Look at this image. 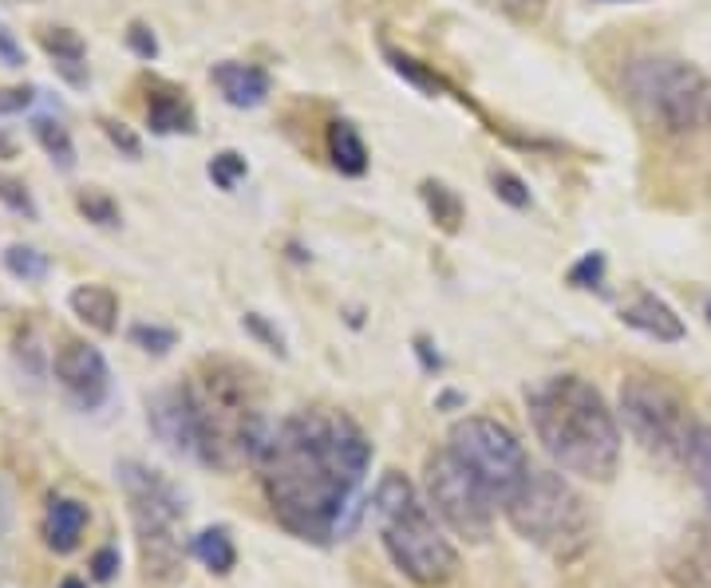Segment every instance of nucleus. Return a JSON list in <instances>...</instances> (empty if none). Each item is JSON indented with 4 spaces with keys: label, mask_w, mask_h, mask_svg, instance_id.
<instances>
[{
    "label": "nucleus",
    "mask_w": 711,
    "mask_h": 588,
    "mask_svg": "<svg viewBox=\"0 0 711 588\" xmlns=\"http://www.w3.org/2000/svg\"><path fill=\"white\" fill-rule=\"evenodd\" d=\"M372 466V442L345 411H301L273 427L257 459L273 518L293 538L328 545L345 533L352 494Z\"/></svg>",
    "instance_id": "obj_1"
},
{
    "label": "nucleus",
    "mask_w": 711,
    "mask_h": 588,
    "mask_svg": "<svg viewBox=\"0 0 711 588\" xmlns=\"http://www.w3.org/2000/svg\"><path fill=\"white\" fill-rule=\"evenodd\" d=\"M530 427L565 474L609 482L621 462V427L605 395L582 375H545L526 387Z\"/></svg>",
    "instance_id": "obj_2"
},
{
    "label": "nucleus",
    "mask_w": 711,
    "mask_h": 588,
    "mask_svg": "<svg viewBox=\"0 0 711 588\" xmlns=\"http://www.w3.org/2000/svg\"><path fill=\"white\" fill-rule=\"evenodd\" d=\"M187 392L198 422L194 459L214 471H234L241 462L257 466L273 439V427L261 411L253 375L229 360H206L187 380Z\"/></svg>",
    "instance_id": "obj_3"
},
{
    "label": "nucleus",
    "mask_w": 711,
    "mask_h": 588,
    "mask_svg": "<svg viewBox=\"0 0 711 588\" xmlns=\"http://www.w3.org/2000/svg\"><path fill=\"white\" fill-rule=\"evenodd\" d=\"M368 506H372V518L380 525L387 557L407 580H415L419 588H443L447 580H454L459 553L443 538V530L435 525V510L424 506V498L415 494V486L404 474H380Z\"/></svg>",
    "instance_id": "obj_4"
},
{
    "label": "nucleus",
    "mask_w": 711,
    "mask_h": 588,
    "mask_svg": "<svg viewBox=\"0 0 711 588\" xmlns=\"http://www.w3.org/2000/svg\"><path fill=\"white\" fill-rule=\"evenodd\" d=\"M632 111L664 138H696L711 131V79L688 59L636 56L621 71Z\"/></svg>",
    "instance_id": "obj_5"
},
{
    "label": "nucleus",
    "mask_w": 711,
    "mask_h": 588,
    "mask_svg": "<svg viewBox=\"0 0 711 588\" xmlns=\"http://www.w3.org/2000/svg\"><path fill=\"white\" fill-rule=\"evenodd\" d=\"M503 513L518 538L533 541L550 557L569 561L589 545V510L582 494L553 471L526 474L522 486L503 501Z\"/></svg>",
    "instance_id": "obj_6"
},
{
    "label": "nucleus",
    "mask_w": 711,
    "mask_h": 588,
    "mask_svg": "<svg viewBox=\"0 0 711 588\" xmlns=\"http://www.w3.org/2000/svg\"><path fill=\"white\" fill-rule=\"evenodd\" d=\"M119 486L127 494L131 525H135L138 550H143V569L147 577H170L178 569V541L174 525L187 513V501L170 478L143 466V462H119Z\"/></svg>",
    "instance_id": "obj_7"
},
{
    "label": "nucleus",
    "mask_w": 711,
    "mask_h": 588,
    "mask_svg": "<svg viewBox=\"0 0 711 588\" xmlns=\"http://www.w3.org/2000/svg\"><path fill=\"white\" fill-rule=\"evenodd\" d=\"M621 419L648 459L664 462V466L684 462V451H688V439L696 422L688 419V407H684V399L672 392L668 383L652 380V375L624 380Z\"/></svg>",
    "instance_id": "obj_8"
},
{
    "label": "nucleus",
    "mask_w": 711,
    "mask_h": 588,
    "mask_svg": "<svg viewBox=\"0 0 711 588\" xmlns=\"http://www.w3.org/2000/svg\"><path fill=\"white\" fill-rule=\"evenodd\" d=\"M447 451L463 462L474 478L483 482L498 506H503V501L526 482V474L533 471L530 459H526V446L518 442V434H514L506 422L486 419V415H466V419L454 422L451 434H447Z\"/></svg>",
    "instance_id": "obj_9"
},
{
    "label": "nucleus",
    "mask_w": 711,
    "mask_h": 588,
    "mask_svg": "<svg viewBox=\"0 0 711 588\" xmlns=\"http://www.w3.org/2000/svg\"><path fill=\"white\" fill-rule=\"evenodd\" d=\"M427 506L439 513V521L451 533L483 545L494 530L498 501L451 451H439L427 459Z\"/></svg>",
    "instance_id": "obj_10"
},
{
    "label": "nucleus",
    "mask_w": 711,
    "mask_h": 588,
    "mask_svg": "<svg viewBox=\"0 0 711 588\" xmlns=\"http://www.w3.org/2000/svg\"><path fill=\"white\" fill-rule=\"evenodd\" d=\"M52 375L79 411H95L111 395V368L95 343L64 340L52 355Z\"/></svg>",
    "instance_id": "obj_11"
},
{
    "label": "nucleus",
    "mask_w": 711,
    "mask_h": 588,
    "mask_svg": "<svg viewBox=\"0 0 711 588\" xmlns=\"http://www.w3.org/2000/svg\"><path fill=\"white\" fill-rule=\"evenodd\" d=\"M147 422H150V431L167 442L174 454H190V459L198 454V422H194V407H190L187 380L150 395Z\"/></svg>",
    "instance_id": "obj_12"
},
{
    "label": "nucleus",
    "mask_w": 711,
    "mask_h": 588,
    "mask_svg": "<svg viewBox=\"0 0 711 588\" xmlns=\"http://www.w3.org/2000/svg\"><path fill=\"white\" fill-rule=\"evenodd\" d=\"M664 577L672 588H711V518L691 521L664 550Z\"/></svg>",
    "instance_id": "obj_13"
},
{
    "label": "nucleus",
    "mask_w": 711,
    "mask_h": 588,
    "mask_svg": "<svg viewBox=\"0 0 711 588\" xmlns=\"http://www.w3.org/2000/svg\"><path fill=\"white\" fill-rule=\"evenodd\" d=\"M210 79H214V88L222 91L229 108L237 111H253L261 108L273 91V76L266 68H257V64H241V59H222L210 68Z\"/></svg>",
    "instance_id": "obj_14"
},
{
    "label": "nucleus",
    "mask_w": 711,
    "mask_h": 588,
    "mask_svg": "<svg viewBox=\"0 0 711 588\" xmlns=\"http://www.w3.org/2000/svg\"><path fill=\"white\" fill-rule=\"evenodd\" d=\"M621 320L629 324L632 332L648 336V340H656V343H680L684 336H688V328H684V320L676 316V308L656 293L632 296V301L621 308Z\"/></svg>",
    "instance_id": "obj_15"
},
{
    "label": "nucleus",
    "mask_w": 711,
    "mask_h": 588,
    "mask_svg": "<svg viewBox=\"0 0 711 588\" xmlns=\"http://www.w3.org/2000/svg\"><path fill=\"white\" fill-rule=\"evenodd\" d=\"M147 127L155 135H194L198 115L182 88L167 79H150L147 83Z\"/></svg>",
    "instance_id": "obj_16"
},
{
    "label": "nucleus",
    "mask_w": 711,
    "mask_h": 588,
    "mask_svg": "<svg viewBox=\"0 0 711 588\" xmlns=\"http://www.w3.org/2000/svg\"><path fill=\"white\" fill-rule=\"evenodd\" d=\"M384 59H387V68L395 71V76L404 79V83H411L415 91H424V95H454L463 108H471L474 115L483 118V111L474 108L471 103V95H463V91L454 88L451 79L447 76H439V71L431 68V64H424V59H415V56H407V52H399V48H392V44H384Z\"/></svg>",
    "instance_id": "obj_17"
},
{
    "label": "nucleus",
    "mask_w": 711,
    "mask_h": 588,
    "mask_svg": "<svg viewBox=\"0 0 711 588\" xmlns=\"http://www.w3.org/2000/svg\"><path fill=\"white\" fill-rule=\"evenodd\" d=\"M40 48L52 56V68L59 71V76L68 79L71 88H88V44H83V36L71 29H40Z\"/></svg>",
    "instance_id": "obj_18"
},
{
    "label": "nucleus",
    "mask_w": 711,
    "mask_h": 588,
    "mask_svg": "<svg viewBox=\"0 0 711 588\" xmlns=\"http://www.w3.org/2000/svg\"><path fill=\"white\" fill-rule=\"evenodd\" d=\"M88 506L76 498H52L48 501V513H44V541H48V550L56 553H71L79 545V538H83V530H88Z\"/></svg>",
    "instance_id": "obj_19"
},
{
    "label": "nucleus",
    "mask_w": 711,
    "mask_h": 588,
    "mask_svg": "<svg viewBox=\"0 0 711 588\" xmlns=\"http://www.w3.org/2000/svg\"><path fill=\"white\" fill-rule=\"evenodd\" d=\"M328 158H332V167L340 170L345 178H364L368 174V143L360 135L352 118H332L328 123Z\"/></svg>",
    "instance_id": "obj_20"
},
{
    "label": "nucleus",
    "mask_w": 711,
    "mask_h": 588,
    "mask_svg": "<svg viewBox=\"0 0 711 588\" xmlns=\"http://www.w3.org/2000/svg\"><path fill=\"white\" fill-rule=\"evenodd\" d=\"M68 308L99 336H111L119 328V296L108 285H76L68 293Z\"/></svg>",
    "instance_id": "obj_21"
},
{
    "label": "nucleus",
    "mask_w": 711,
    "mask_h": 588,
    "mask_svg": "<svg viewBox=\"0 0 711 588\" xmlns=\"http://www.w3.org/2000/svg\"><path fill=\"white\" fill-rule=\"evenodd\" d=\"M419 202H424L427 217H431L443 234L454 237L459 229H463L466 206H463V197H459V190H451L447 182H439V178H424V182H419Z\"/></svg>",
    "instance_id": "obj_22"
},
{
    "label": "nucleus",
    "mask_w": 711,
    "mask_h": 588,
    "mask_svg": "<svg viewBox=\"0 0 711 588\" xmlns=\"http://www.w3.org/2000/svg\"><path fill=\"white\" fill-rule=\"evenodd\" d=\"M190 553H194L210 573H217V577H226V573L237 565L234 538H229L226 525H210V530L198 533V538L190 541Z\"/></svg>",
    "instance_id": "obj_23"
},
{
    "label": "nucleus",
    "mask_w": 711,
    "mask_h": 588,
    "mask_svg": "<svg viewBox=\"0 0 711 588\" xmlns=\"http://www.w3.org/2000/svg\"><path fill=\"white\" fill-rule=\"evenodd\" d=\"M32 135H36V143L44 147V155H48L59 170H76V143H71V131L64 127L56 115L32 118Z\"/></svg>",
    "instance_id": "obj_24"
},
{
    "label": "nucleus",
    "mask_w": 711,
    "mask_h": 588,
    "mask_svg": "<svg viewBox=\"0 0 711 588\" xmlns=\"http://www.w3.org/2000/svg\"><path fill=\"white\" fill-rule=\"evenodd\" d=\"M0 261H4L9 276H16L24 285H36V281H44V276L52 273L48 253H40L36 246H20V241H12V246L0 253Z\"/></svg>",
    "instance_id": "obj_25"
},
{
    "label": "nucleus",
    "mask_w": 711,
    "mask_h": 588,
    "mask_svg": "<svg viewBox=\"0 0 711 588\" xmlns=\"http://www.w3.org/2000/svg\"><path fill=\"white\" fill-rule=\"evenodd\" d=\"M684 462H688L691 478H696V486H700L703 498H708V506H711V427L708 422H696V427H691Z\"/></svg>",
    "instance_id": "obj_26"
},
{
    "label": "nucleus",
    "mask_w": 711,
    "mask_h": 588,
    "mask_svg": "<svg viewBox=\"0 0 711 588\" xmlns=\"http://www.w3.org/2000/svg\"><path fill=\"white\" fill-rule=\"evenodd\" d=\"M76 210L99 229H115L119 222H123V214H119V202L108 194V190H99V186L76 190Z\"/></svg>",
    "instance_id": "obj_27"
},
{
    "label": "nucleus",
    "mask_w": 711,
    "mask_h": 588,
    "mask_svg": "<svg viewBox=\"0 0 711 588\" xmlns=\"http://www.w3.org/2000/svg\"><path fill=\"white\" fill-rule=\"evenodd\" d=\"M486 182H490L494 197L506 202L510 210H530L533 206V194H530V186H526V178L514 174L510 167H490L486 170Z\"/></svg>",
    "instance_id": "obj_28"
},
{
    "label": "nucleus",
    "mask_w": 711,
    "mask_h": 588,
    "mask_svg": "<svg viewBox=\"0 0 711 588\" xmlns=\"http://www.w3.org/2000/svg\"><path fill=\"white\" fill-rule=\"evenodd\" d=\"M206 174L217 190L234 194V190L249 178V162H246V155H237V150H217V155L206 162Z\"/></svg>",
    "instance_id": "obj_29"
},
{
    "label": "nucleus",
    "mask_w": 711,
    "mask_h": 588,
    "mask_svg": "<svg viewBox=\"0 0 711 588\" xmlns=\"http://www.w3.org/2000/svg\"><path fill=\"white\" fill-rule=\"evenodd\" d=\"M127 340L135 343L138 352H147V355H170L178 348V332H174V328H162V324H147V320L131 324Z\"/></svg>",
    "instance_id": "obj_30"
},
{
    "label": "nucleus",
    "mask_w": 711,
    "mask_h": 588,
    "mask_svg": "<svg viewBox=\"0 0 711 588\" xmlns=\"http://www.w3.org/2000/svg\"><path fill=\"white\" fill-rule=\"evenodd\" d=\"M0 206L12 210L16 217H24V222H40V206L36 197H32V190L12 174H0Z\"/></svg>",
    "instance_id": "obj_31"
},
{
    "label": "nucleus",
    "mask_w": 711,
    "mask_h": 588,
    "mask_svg": "<svg viewBox=\"0 0 711 588\" xmlns=\"http://www.w3.org/2000/svg\"><path fill=\"white\" fill-rule=\"evenodd\" d=\"M573 289H585V293H601L605 289V253H585L582 261H573L569 273H565Z\"/></svg>",
    "instance_id": "obj_32"
},
{
    "label": "nucleus",
    "mask_w": 711,
    "mask_h": 588,
    "mask_svg": "<svg viewBox=\"0 0 711 588\" xmlns=\"http://www.w3.org/2000/svg\"><path fill=\"white\" fill-rule=\"evenodd\" d=\"M99 131L108 135V143H111V147H115L123 158H131V162H135V158H143V143H138V135L127 127V123H119V118L103 115V118H99Z\"/></svg>",
    "instance_id": "obj_33"
},
{
    "label": "nucleus",
    "mask_w": 711,
    "mask_h": 588,
    "mask_svg": "<svg viewBox=\"0 0 711 588\" xmlns=\"http://www.w3.org/2000/svg\"><path fill=\"white\" fill-rule=\"evenodd\" d=\"M241 328H246V332L253 336L257 343H266L269 352L289 355L285 336H281V328H276V324H269V316H261V313H246V316H241Z\"/></svg>",
    "instance_id": "obj_34"
},
{
    "label": "nucleus",
    "mask_w": 711,
    "mask_h": 588,
    "mask_svg": "<svg viewBox=\"0 0 711 588\" xmlns=\"http://www.w3.org/2000/svg\"><path fill=\"white\" fill-rule=\"evenodd\" d=\"M123 36H127V48L135 52L138 59H147V64H150V59H158V36H155V29H150V24H143V20H131Z\"/></svg>",
    "instance_id": "obj_35"
},
{
    "label": "nucleus",
    "mask_w": 711,
    "mask_h": 588,
    "mask_svg": "<svg viewBox=\"0 0 711 588\" xmlns=\"http://www.w3.org/2000/svg\"><path fill=\"white\" fill-rule=\"evenodd\" d=\"M486 4L498 9L503 16L518 20V24H533V20H542V12L550 0H486Z\"/></svg>",
    "instance_id": "obj_36"
},
{
    "label": "nucleus",
    "mask_w": 711,
    "mask_h": 588,
    "mask_svg": "<svg viewBox=\"0 0 711 588\" xmlns=\"http://www.w3.org/2000/svg\"><path fill=\"white\" fill-rule=\"evenodd\" d=\"M40 99V88L20 83V88H0V115H24Z\"/></svg>",
    "instance_id": "obj_37"
},
{
    "label": "nucleus",
    "mask_w": 711,
    "mask_h": 588,
    "mask_svg": "<svg viewBox=\"0 0 711 588\" xmlns=\"http://www.w3.org/2000/svg\"><path fill=\"white\" fill-rule=\"evenodd\" d=\"M115 573H119V550L115 545H103V550L91 557V580L108 585V580H115Z\"/></svg>",
    "instance_id": "obj_38"
},
{
    "label": "nucleus",
    "mask_w": 711,
    "mask_h": 588,
    "mask_svg": "<svg viewBox=\"0 0 711 588\" xmlns=\"http://www.w3.org/2000/svg\"><path fill=\"white\" fill-rule=\"evenodd\" d=\"M0 64H4V68H24V64H29V59H24V48H20V39L12 36L4 20H0Z\"/></svg>",
    "instance_id": "obj_39"
},
{
    "label": "nucleus",
    "mask_w": 711,
    "mask_h": 588,
    "mask_svg": "<svg viewBox=\"0 0 711 588\" xmlns=\"http://www.w3.org/2000/svg\"><path fill=\"white\" fill-rule=\"evenodd\" d=\"M415 355H419V368H424L427 375L443 372V355L435 352V343L427 340V336H415Z\"/></svg>",
    "instance_id": "obj_40"
},
{
    "label": "nucleus",
    "mask_w": 711,
    "mask_h": 588,
    "mask_svg": "<svg viewBox=\"0 0 711 588\" xmlns=\"http://www.w3.org/2000/svg\"><path fill=\"white\" fill-rule=\"evenodd\" d=\"M0 158H16V143L4 127H0Z\"/></svg>",
    "instance_id": "obj_41"
},
{
    "label": "nucleus",
    "mask_w": 711,
    "mask_h": 588,
    "mask_svg": "<svg viewBox=\"0 0 711 588\" xmlns=\"http://www.w3.org/2000/svg\"><path fill=\"white\" fill-rule=\"evenodd\" d=\"M463 403V395H454V392H443L439 395V407H459Z\"/></svg>",
    "instance_id": "obj_42"
},
{
    "label": "nucleus",
    "mask_w": 711,
    "mask_h": 588,
    "mask_svg": "<svg viewBox=\"0 0 711 588\" xmlns=\"http://www.w3.org/2000/svg\"><path fill=\"white\" fill-rule=\"evenodd\" d=\"M59 588H88V580H79V577H68Z\"/></svg>",
    "instance_id": "obj_43"
},
{
    "label": "nucleus",
    "mask_w": 711,
    "mask_h": 588,
    "mask_svg": "<svg viewBox=\"0 0 711 588\" xmlns=\"http://www.w3.org/2000/svg\"><path fill=\"white\" fill-rule=\"evenodd\" d=\"M703 320H708V328H711V296H708V304H703Z\"/></svg>",
    "instance_id": "obj_44"
},
{
    "label": "nucleus",
    "mask_w": 711,
    "mask_h": 588,
    "mask_svg": "<svg viewBox=\"0 0 711 588\" xmlns=\"http://www.w3.org/2000/svg\"><path fill=\"white\" fill-rule=\"evenodd\" d=\"M605 4H629V0H605Z\"/></svg>",
    "instance_id": "obj_45"
}]
</instances>
